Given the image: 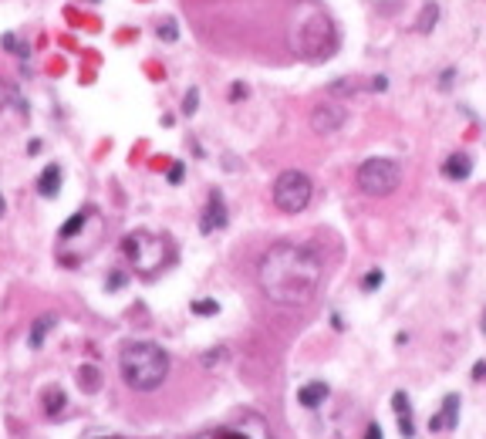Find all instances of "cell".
Listing matches in <instances>:
<instances>
[{
  "instance_id": "obj_16",
  "label": "cell",
  "mask_w": 486,
  "mask_h": 439,
  "mask_svg": "<svg viewBox=\"0 0 486 439\" xmlns=\"http://www.w3.org/2000/svg\"><path fill=\"white\" fill-rule=\"evenodd\" d=\"M435 21H439V7H435V4H425L423 17L415 21V31H419V34H429V27H433Z\"/></svg>"
},
{
  "instance_id": "obj_5",
  "label": "cell",
  "mask_w": 486,
  "mask_h": 439,
  "mask_svg": "<svg viewBox=\"0 0 486 439\" xmlns=\"http://www.w3.org/2000/svg\"><path fill=\"white\" fill-rule=\"evenodd\" d=\"M122 250H125L128 260H135V267L142 274H149L152 277L162 264H166V244L152 237V233H128L125 240H122Z\"/></svg>"
},
{
  "instance_id": "obj_21",
  "label": "cell",
  "mask_w": 486,
  "mask_h": 439,
  "mask_svg": "<svg viewBox=\"0 0 486 439\" xmlns=\"http://www.w3.org/2000/svg\"><path fill=\"white\" fill-rule=\"evenodd\" d=\"M196 105H200V88H190L186 91V98H182V115H192Z\"/></svg>"
},
{
  "instance_id": "obj_7",
  "label": "cell",
  "mask_w": 486,
  "mask_h": 439,
  "mask_svg": "<svg viewBox=\"0 0 486 439\" xmlns=\"http://www.w3.org/2000/svg\"><path fill=\"white\" fill-rule=\"evenodd\" d=\"M227 227V203H223V193L213 190L210 200H206V210L200 217V230L203 233H213V230H223Z\"/></svg>"
},
{
  "instance_id": "obj_8",
  "label": "cell",
  "mask_w": 486,
  "mask_h": 439,
  "mask_svg": "<svg viewBox=\"0 0 486 439\" xmlns=\"http://www.w3.org/2000/svg\"><path fill=\"white\" fill-rule=\"evenodd\" d=\"M456 423H460V396H456V392H449L446 399H443V413L429 419V429H433V433H443V429H446V433H453V429H456Z\"/></svg>"
},
{
  "instance_id": "obj_25",
  "label": "cell",
  "mask_w": 486,
  "mask_h": 439,
  "mask_svg": "<svg viewBox=\"0 0 486 439\" xmlns=\"http://www.w3.org/2000/svg\"><path fill=\"white\" fill-rule=\"evenodd\" d=\"M398 429H402V436H405V439L415 436V426H412V413L409 415H398Z\"/></svg>"
},
{
  "instance_id": "obj_26",
  "label": "cell",
  "mask_w": 486,
  "mask_h": 439,
  "mask_svg": "<svg viewBox=\"0 0 486 439\" xmlns=\"http://www.w3.org/2000/svg\"><path fill=\"white\" fill-rule=\"evenodd\" d=\"M125 284V274L122 271H115V277H112V281H108V291H118V287Z\"/></svg>"
},
{
  "instance_id": "obj_1",
  "label": "cell",
  "mask_w": 486,
  "mask_h": 439,
  "mask_svg": "<svg viewBox=\"0 0 486 439\" xmlns=\"http://www.w3.org/2000/svg\"><path fill=\"white\" fill-rule=\"evenodd\" d=\"M257 284L277 308H304L324 284V264L304 244H274L257 264Z\"/></svg>"
},
{
  "instance_id": "obj_13",
  "label": "cell",
  "mask_w": 486,
  "mask_h": 439,
  "mask_svg": "<svg viewBox=\"0 0 486 439\" xmlns=\"http://www.w3.org/2000/svg\"><path fill=\"white\" fill-rule=\"evenodd\" d=\"M324 399H328V386H324V382H307V386L297 392V402H301L304 409H318Z\"/></svg>"
},
{
  "instance_id": "obj_27",
  "label": "cell",
  "mask_w": 486,
  "mask_h": 439,
  "mask_svg": "<svg viewBox=\"0 0 486 439\" xmlns=\"http://www.w3.org/2000/svg\"><path fill=\"white\" fill-rule=\"evenodd\" d=\"M365 439H382V426H378V423H371V426L365 429Z\"/></svg>"
},
{
  "instance_id": "obj_29",
  "label": "cell",
  "mask_w": 486,
  "mask_h": 439,
  "mask_svg": "<svg viewBox=\"0 0 486 439\" xmlns=\"http://www.w3.org/2000/svg\"><path fill=\"white\" fill-rule=\"evenodd\" d=\"M371 88H375V91H385V88H388V78H375V81H371Z\"/></svg>"
},
{
  "instance_id": "obj_14",
  "label": "cell",
  "mask_w": 486,
  "mask_h": 439,
  "mask_svg": "<svg viewBox=\"0 0 486 439\" xmlns=\"http://www.w3.org/2000/svg\"><path fill=\"white\" fill-rule=\"evenodd\" d=\"M11 105H24L17 95V85H11L7 78H0V112H7Z\"/></svg>"
},
{
  "instance_id": "obj_31",
  "label": "cell",
  "mask_w": 486,
  "mask_h": 439,
  "mask_svg": "<svg viewBox=\"0 0 486 439\" xmlns=\"http://www.w3.org/2000/svg\"><path fill=\"white\" fill-rule=\"evenodd\" d=\"M4 213H7V203H4V193H0V220H4Z\"/></svg>"
},
{
  "instance_id": "obj_19",
  "label": "cell",
  "mask_w": 486,
  "mask_h": 439,
  "mask_svg": "<svg viewBox=\"0 0 486 439\" xmlns=\"http://www.w3.org/2000/svg\"><path fill=\"white\" fill-rule=\"evenodd\" d=\"M78 230H85V213H75V217H68V223L61 227V240H71Z\"/></svg>"
},
{
  "instance_id": "obj_10",
  "label": "cell",
  "mask_w": 486,
  "mask_h": 439,
  "mask_svg": "<svg viewBox=\"0 0 486 439\" xmlns=\"http://www.w3.org/2000/svg\"><path fill=\"white\" fill-rule=\"evenodd\" d=\"M61 182H64L61 166H58V162H51V166L41 169V176H38V193L44 196V200H54V196L61 193Z\"/></svg>"
},
{
  "instance_id": "obj_18",
  "label": "cell",
  "mask_w": 486,
  "mask_h": 439,
  "mask_svg": "<svg viewBox=\"0 0 486 439\" xmlns=\"http://www.w3.org/2000/svg\"><path fill=\"white\" fill-rule=\"evenodd\" d=\"M0 44H4V51L17 54V58H31V48H27V44H21L14 34H4V38H0Z\"/></svg>"
},
{
  "instance_id": "obj_20",
  "label": "cell",
  "mask_w": 486,
  "mask_h": 439,
  "mask_svg": "<svg viewBox=\"0 0 486 439\" xmlns=\"http://www.w3.org/2000/svg\"><path fill=\"white\" fill-rule=\"evenodd\" d=\"M382 281H385V274L375 267V271L365 274V281H361V291H375V287H382Z\"/></svg>"
},
{
  "instance_id": "obj_22",
  "label": "cell",
  "mask_w": 486,
  "mask_h": 439,
  "mask_svg": "<svg viewBox=\"0 0 486 439\" xmlns=\"http://www.w3.org/2000/svg\"><path fill=\"white\" fill-rule=\"evenodd\" d=\"M392 406H395L398 415H409L412 413V409H409V396H405V392H395V396H392Z\"/></svg>"
},
{
  "instance_id": "obj_11",
  "label": "cell",
  "mask_w": 486,
  "mask_h": 439,
  "mask_svg": "<svg viewBox=\"0 0 486 439\" xmlns=\"http://www.w3.org/2000/svg\"><path fill=\"white\" fill-rule=\"evenodd\" d=\"M470 172H473V159L466 153H453L443 162V176L446 180H470Z\"/></svg>"
},
{
  "instance_id": "obj_6",
  "label": "cell",
  "mask_w": 486,
  "mask_h": 439,
  "mask_svg": "<svg viewBox=\"0 0 486 439\" xmlns=\"http://www.w3.org/2000/svg\"><path fill=\"white\" fill-rule=\"evenodd\" d=\"M345 122H348V108L338 102H321L311 112V129L318 132V135H334Z\"/></svg>"
},
{
  "instance_id": "obj_33",
  "label": "cell",
  "mask_w": 486,
  "mask_h": 439,
  "mask_svg": "<svg viewBox=\"0 0 486 439\" xmlns=\"http://www.w3.org/2000/svg\"><path fill=\"white\" fill-rule=\"evenodd\" d=\"M81 4H102V0H81Z\"/></svg>"
},
{
  "instance_id": "obj_32",
  "label": "cell",
  "mask_w": 486,
  "mask_h": 439,
  "mask_svg": "<svg viewBox=\"0 0 486 439\" xmlns=\"http://www.w3.org/2000/svg\"><path fill=\"white\" fill-rule=\"evenodd\" d=\"M219 439H243V436H237V433H219Z\"/></svg>"
},
{
  "instance_id": "obj_4",
  "label": "cell",
  "mask_w": 486,
  "mask_h": 439,
  "mask_svg": "<svg viewBox=\"0 0 486 439\" xmlns=\"http://www.w3.org/2000/svg\"><path fill=\"white\" fill-rule=\"evenodd\" d=\"M311 193H314L311 180H307L304 172H297V169L281 172L277 182H274V190H270L274 207L281 210V213H304L307 203H311Z\"/></svg>"
},
{
  "instance_id": "obj_17",
  "label": "cell",
  "mask_w": 486,
  "mask_h": 439,
  "mask_svg": "<svg viewBox=\"0 0 486 439\" xmlns=\"http://www.w3.org/2000/svg\"><path fill=\"white\" fill-rule=\"evenodd\" d=\"M192 314H200V318L219 314V301H213V297H200V301H192Z\"/></svg>"
},
{
  "instance_id": "obj_23",
  "label": "cell",
  "mask_w": 486,
  "mask_h": 439,
  "mask_svg": "<svg viewBox=\"0 0 486 439\" xmlns=\"http://www.w3.org/2000/svg\"><path fill=\"white\" fill-rule=\"evenodd\" d=\"M159 38H166V41H176V38H180V31H176V21H162V24H159Z\"/></svg>"
},
{
  "instance_id": "obj_12",
  "label": "cell",
  "mask_w": 486,
  "mask_h": 439,
  "mask_svg": "<svg viewBox=\"0 0 486 439\" xmlns=\"http://www.w3.org/2000/svg\"><path fill=\"white\" fill-rule=\"evenodd\" d=\"M54 324H58V318L54 314H41L38 321L31 324V335H27V348H44V338H48V331H51Z\"/></svg>"
},
{
  "instance_id": "obj_3",
  "label": "cell",
  "mask_w": 486,
  "mask_h": 439,
  "mask_svg": "<svg viewBox=\"0 0 486 439\" xmlns=\"http://www.w3.org/2000/svg\"><path fill=\"white\" fill-rule=\"evenodd\" d=\"M358 190L368 196H388L398 190V182H402V166H398L395 159H365L358 166Z\"/></svg>"
},
{
  "instance_id": "obj_24",
  "label": "cell",
  "mask_w": 486,
  "mask_h": 439,
  "mask_svg": "<svg viewBox=\"0 0 486 439\" xmlns=\"http://www.w3.org/2000/svg\"><path fill=\"white\" fill-rule=\"evenodd\" d=\"M182 176H186V166H182V162H172V166H169V172H166V180L176 186V182H182Z\"/></svg>"
},
{
  "instance_id": "obj_9",
  "label": "cell",
  "mask_w": 486,
  "mask_h": 439,
  "mask_svg": "<svg viewBox=\"0 0 486 439\" xmlns=\"http://www.w3.org/2000/svg\"><path fill=\"white\" fill-rule=\"evenodd\" d=\"M328 27H331V21H328V17H314V21H311V27H304V31H311V34H314V38L321 41V31H328ZM324 38H328V44H307L304 48V54L307 58H321V54H328V51H334L331 44H338V38H334V34H324Z\"/></svg>"
},
{
  "instance_id": "obj_30",
  "label": "cell",
  "mask_w": 486,
  "mask_h": 439,
  "mask_svg": "<svg viewBox=\"0 0 486 439\" xmlns=\"http://www.w3.org/2000/svg\"><path fill=\"white\" fill-rule=\"evenodd\" d=\"M483 375H486V365L480 362V365H476V368H473V378H483Z\"/></svg>"
},
{
  "instance_id": "obj_2",
  "label": "cell",
  "mask_w": 486,
  "mask_h": 439,
  "mask_svg": "<svg viewBox=\"0 0 486 439\" xmlns=\"http://www.w3.org/2000/svg\"><path fill=\"white\" fill-rule=\"evenodd\" d=\"M122 382L135 392H155L169 378V355L155 341H128L118 355Z\"/></svg>"
},
{
  "instance_id": "obj_15",
  "label": "cell",
  "mask_w": 486,
  "mask_h": 439,
  "mask_svg": "<svg viewBox=\"0 0 486 439\" xmlns=\"http://www.w3.org/2000/svg\"><path fill=\"white\" fill-rule=\"evenodd\" d=\"M78 382L85 386V392H98L102 375H98V368H91V365H81V368H78Z\"/></svg>"
},
{
  "instance_id": "obj_28",
  "label": "cell",
  "mask_w": 486,
  "mask_h": 439,
  "mask_svg": "<svg viewBox=\"0 0 486 439\" xmlns=\"http://www.w3.org/2000/svg\"><path fill=\"white\" fill-rule=\"evenodd\" d=\"M243 95H247V88H243L240 81H237V85H233V91H230V98L237 102V98H243Z\"/></svg>"
}]
</instances>
